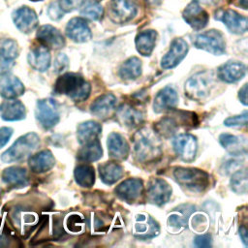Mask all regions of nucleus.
Instances as JSON below:
<instances>
[{"mask_svg":"<svg viewBox=\"0 0 248 248\" xmlns=\"http://www.w3.org/2000/svg\"><path fill=\"white\" fill-rule=\"evenodd\" d=\"M239 235H240V238L243 242V244L245 246H247V242H248V237H247V230L245 227H241L239 229Z\"/></svg>","mask_w":248,"mask_h":248,"instance_id":"nucleus-50","label":"nucleus"},{"mask_svg":"<svg viewBox=\"0 0 248 248\" xmlns=\"http://www.w3.org/2000/svg\"><path fill=\"white\" fill-rule=\"evenodd\" d=\"M178 96L173 87L168 85L156 94L153 101V110L156 113H162L167 110L172 109L177 106Z\"/></svg>","mask_w":248,"mask_h":248,"instance_id":"nucleus-16","label":"nucleus"},{"mask_svg":"<svg viewBox=\"0 0 248 248\" xmlns=\"http://www.w3.org/2000/svg\"><path fill=\"white\" fill-rule=\"evenodd\" d=\"M213 83L214 77L211 72H199L189 78L185 82V94L192 100H202L210 93Z\"/></svg>","mask_w":248,"mask_h":248,"instance_id":"nucleus-5","label":"nucleus"},{"mask_svg":"<svg viewBox=\"0 0 248 248\" xmlns=\"http://www.w3.org/2000/svg\"><path fill=\"white\" fill-rule=\"evenodd\" d=\"M141 61L138 57H130L119 68V77L124 80L137 79L141 75Z\"/></svg>","mask_w":248,"mask_h":248,"instance_id":"nucleus-33","label":"nucleus"},{"mask_svg":"<svg viewBox=\"0 0 248 248\" xmlns=\"http://www.w3.org/2000/svg\"><path fill=\"white\" fill-rule=\"evenodd\" d=\"M182 211V210H181ZM191 213L190 212H187L186 211H182V215L180 214H177V213H173V214H170L168 218V224L172 227V228H176V229H180L182 227H185L187 226V219Z\"/></svg>","mask_w":248,"mask_h":248,"instance_id":"nucleus-40","label":"nucleus"},{"mask_svg":"<svg viewBox=\"0 0 248 248\" xmlns=\"http://www.w3.org/2000/svg\"><path fill=\"white\" fill-rule=\"evenodd\" d=\"M104 9L96 0H87L80 9V15L89 20H98L102 17Z\"/></svg>","mask_w":248,"mask_h":248,"instance_id":"nucleus-38","label":"nucleus"},{"mask_svg":"<svg viewBox=\"0 0 248 248\" xmlns=\"http://www.w3.org/2000/svg\"><path fill=\"white\" fill-rule=\"evenodd\" d=\"M83 146L78 152V159L82 162H95L103 155V149L99 140L82 144Z\"/></svg>","mask_w":248,"mask_h":248,"instance_id":"nucleus-34","label":"nucleus"},{"mask_svg":"<svg viewBox=\"0 0 248 248\" xmlns=\"http://www.w3.org/2000/svg\"><path fill=\"white\" fill-rule=\"evenodd\" d=\"M194 244L196 247L200 248H205V247H210L211 245V236L209 234H201L195 237Z\"/></svg>","mask_w":248,"mask_h":248,"instance_id":"nucleus-46","label":"nucleus"},{"mask_svg":"<svg viewBox=\"0 0 248 248\" xmlns=\"http://www.w3.org/2000/svg\"><path fill=\"white\" fill-rule=\"evenodd\" d=\"M208 1H215V0H208Z\"/></svg>","mask_w":248,"mask_h":248,"instance_id":"nucleus-53","label":"nucleus"},{"mask_svg":"<svg viewBox=\"0 0 248 248\" xmlns=\"http://www.w3.org/2000/svg\"><path fill=\"white\" fill-rule=\"evenodd\" d=\"M246 66L239 61H228L217 70V77L224 82L233 83L244 78Z\"/></svg>","mask_w":248,"mask_h":248,"instance_id":"nucleus-20","label":"nucleus"},{"mask_svg":"<svg viewBox=\"0 0 248 248\" xmlns=\"http://www.w3.org/2000/svg\"><path fill=\"white\" fill-rule=\"evenodd\" d=\"M101 125L93 120H88L80 123L77 128V139L78 141L82 145L87 142L98 140L101 135Z\"/></svg>","mask_w":248,"mask_h":248,"instance_id":"nucleus-29","label":"nucleus"},{"mask_svg":"<svg viewBox=\"0 0 248 248\" xmlns=\"http://www.w3.org/2000/svg\"><path fill=\"white\" fill-rule=\"evenodd\" d=\"M98 169L101 180L107 185L114 184L124 175V169L116 162H105Z\"/></svg>","mask_w":248,"mask_h":248,"instance_id":"nucleus-30","label":"nucleus"},{"mask_svg":"<svg viewBox=\"0 0 248 248\" xmlns=\"http://www.w3.org/2000/svg\"><path fill=\"white\" fill-rule=\"evenodd\" d=\"M107 145L108 154L112 159L125 160L129 155V143L127 142L126 139L118 133L113 132L109 134V136L108 137Z\"/></svg>","mask_w":248,"mask_h":248,"instance_id":"nucleus-23","label":"nucleus"},{"mask_svg":"<svg viewBox=\"0 0 248 248\" xmlns=\"http://www.w3.org/2000/svg\"><path fill=\"white\" fill-rule=\"evenodd\" d=\"M69 67V59L64 53H59L54 61V70L56 73L61 74Z\"/></svg>","mask_w":248,"mask_h":248,"instance_id":"nucleus-43","label":"nucleus"},{"mask_svg":"<svg viewBox=\"0 0 248 248\" xmlns=\"http://www.w3.org/2000/svg\"><path fill=\"white\" fill-rule=\"evenodd\" d=\"M2 245H4V241H3V238L0 237V246H2Z\"/></svg>","mask_w":248,"mask_h":248,"instance_id":"nucleus-52","label":"nucleus"},{"mask_svg":"<svg viewBox=\"0 0 248 248\" xmlns=\"http://www.w3.org/2000/svg\"><path fill=\"white\" fill-rule=\"evenodd\" d=\"M13 20L22 33L32 32L38 25V16L29 7H21L13 13Z\"/></svg>","mask_w":248,"mask_h":248,"instance_id":"nucleus-19","label":"nucleus"},{"mask_svg":"<svg viewBox=\"0 0 248 248\" xmlns=\"http://www.w3.org/2000/svg\"><path fill=\"white\" fill-rule=\"evenodd\" d=\"M116 107V97L111 93H106L97 97L90 105L91 113L99 119L108 118Z\"/></svg>","mask_w":248,"mask_h":248,"instance_id":"nucleus-15","label":"nucleus"},{"mask_svg":"<svg viewBox=\"0 0 248 248\" xmlns=\"http://www.w3.org/2000/svg\"><path fill=\"white\" fill-rule=\"evenodd\" d=\"M40 138L35 133H27L19 137L14 144L2 155L1 160L4 163H13L21 161L29 157L39 146Z\"/></svg>","mask_w":248,"mask_h":248,"instance_id":"nucleus-4","label":"nucleus"},{"mask_svg":"<svg viewBox=\"0 0 248 248\" xmlns=\"http://www.w3.org/2000/svg\"><path fill=\"white\" fill-rule=\"evenodd\" d=\"M239 6L242 7L243 9H247V0H240L239 1Z\"/></svg>","mask_w":248,"mask_h":248,"instance_id":"nucleus-51","label":"nucleus"},{"mask_svg":"<svg viewBox=\"0 0 248 248\" xmlns=\"http://www.w3.org/2000/svg\"><path fill=\"white\" fill-rule=\"evenodd\" d=\"M35 115L45 129H51L59 122V109L57 103L51 99H42L37 102Z\"/></svg>","mask_w":248,"mask_h":248,"instance_id":"nucleus-8","label":"nucleus"},{"mask_svg":"<svg viewBox=\"0 0 248 248\" xmlns=\"http://www.w3.org/2000/svg\"><path fill=\"white\" fill-rule=\"evenodd\" d=\"M133 150L136 159L140 163L154 162L163 153L158 135L147 128H142L134 135Z\"/></svg>","mask_w":248,"mask_h":248,"instance_id":"nucleus-1","label":"nucleus"},{"mask_svg":"<svg viewBox=\"0 0 248 248\" xmlns=\"http://www.w3.org/2000/svg\"><path fill=\"white\" fill-rule=\"evenodd\" d=\"M116 118L121 126L136 128L143 121V113L130 104H122L116 110Z\"/></svg>","mask_w":248,"mask_h":248,"instance_id":"nucleus-18","label":"nucleus"},{"mask_svg":"<svg viewBox=\"0 0 248 248\" xmlns=\"http://www.w3.org/2000/svg\"><path fill=\"white\" fill-rule=\"evenodd\" d=\"M66 35L76 43L88 42L92 37L88 24L80 17H74L67 23Z\"/></svg>","mask_w":248,"mask_h":248,"instance_id":"nucleus-21","label":"nucleus"},{"mask_svg":"<svg viewBox=\"0 0 248 248\" xmlns=\"http://www.w3.org/2000/svg\"><path fill=\"white\" fill-rule=\"evenodd\" d=\"M247 111H244L241 114L228 117L224 121V125L227 127H245L247 125Z\"/></svg>","mask_w":248,"mask_h":248,"instance_id":"nucleus-41","label":"nucleus"},{"mask_svg":"<svg viewBox=\"0 0 248 248\" xmlns=\"http://www.w3.org/2000/svg\"><path fill=\"white\" fill-rule=\"evenodd\" d=\"M3 181L15 187H22L28 183L26 170L19 167H10L2 173Z\"/></svg>","mask_w":248,"mask_h":248,"instance_id":"nucleus-32","label":"nucleus"},{"mask_svg":"<svg viewBox=\"0 0 248 248\" xmlns=\"http://www.w3.org/2000/svg\"><path fill=\"white\" fill-rule=\"evenodd\" d=\"M17 43L13 39L0 40V57L5 61H13L18 55Z\"/></svg>","mask_w":248,"mask_h":248,"instance_id":"nucleus-39","label":"nucleus"},{"mask_svg":"<svg viewBox=\"0 0 248 248\" xmlns=\"http://www.w3.org/2000/svg\"><path fill=\"white\" fill-rule=\"evenodd\" d=\"M158 223L149 215L140 214L136 217L135 235L139 238L147 239L159 234Z\"/></svg>","mask_w":248,"mask_h":248,"instance_id":"nucleus-22","label":"nucleus"},{"mask_svg":"<svg viewBox=\"0 0 248 248\" xmlns=\"http://www.w3.org/2000/svg\"><path fill=\"white\" fill-rule=\"evenodd\" d=\"M1 117L5 121H18L25 118L24 105L16 99H6L0 105Z\"/></svg>","mask_w":248,"mask_h":248,"instance_id":"nucleus-24","label":"nucleus"},{"mask_svg":"<svg viewBox=\"0 0 248 248\" xmlns=\"http://www.w3.org/2000/svg\"><path fill=\"white\" fill-rule=\"evenodd\" d=\"M157 32L154 30H144L139 33L136 37V48L140 54L142 56H149L156 44Z\"/></svg>","mask_w":248,"mask_h":248,"instance_id":"nucleus-31","label":"nucleus"},{"mask_svg":"<svg viewBox=\"0 0 248 248\" xmlns=\"http://www.w3.org/2000/svg\"><path fill=\"white\" fill-rule=\"evenodd\" d=\"M219 142L232 156H241L247 153V140L244 137L225 133L220 135Z\"/></svg>","mask_w":248,"mask_h":248,"instance_id":"nucleus-25","label":"nucleus"},{"mask_svg":"<svg viewBox=\"0 0 248 248\" xmlns=\"http://www.w3.org/2000/svg\"><path fill=\"white\" fill-rule=\"evenodd\" d=\"M189 50L188 44L182 38L174 39L170 46L169 51L161 60L163 69H172L176 67L187 55Z\"/></svg>","mask_w":248,"mask_h":248,"instance_id":"nucleus-12","label":"nucleus"},{"mask_svg":"<svg viewBox=\"0 0 248 248\" xmlns=\"http://www.w3.org/2000/svg\"><path fill=\"white\" fill-rule=\"evenodd\" d=\"M67 227L68 230L73 232H78L80 230H82L83 227V222L80 216L78 214H73L68 217L67 219Z\"/></svg>","mask_w":248,"mask_h":248,"instance_id":"nucleus-42","label":"nucleus"},{"mask_svg":"<svg viewBox=\"0 0 248 248\" xmlns=\"http://www.w3.org/2000/svg\"><path fill=\"white\" fill-rule=\"evenodd\" d=\"M172 147L181 160L191 162L195 159L197 154V139L190 134L178 135L172 140Z\"/></svg>","mask_w":248,"mask_h":248,"instance_id":"nucleus-9","label":"nucleus"},{"mask_svg":"<svg viewBox=\"0 0 248 248\" xmlns=\"http://www.w3.org/2000/svg\"><path fill=\"white\" fill-rule=\"evenodd\" d=\"M82 0H59L58 4L64 13H69L80 6Z\"/></svg>","mask_w":248,"mask_h":248,"instance_id":"nucleus-44","label":"nucleus"},{"mask_svg":"<svg viewBox=\"0 0 248 248\" xmlns=\"http://www.w3.org/2000/svg\"><path fill=\"white\" fill-rule=\"evenodd\" d=\"M194 46L214 55H222L226 51V42L223 34L219 30L211 29L198 34L194 41Z\"/></svg>","mask_w":248,"mask_h":248,"instance_id":"nucleus-6","label":"nucleus"},{"mask_svg":"<svg viewBox=\"0 0 248 248\" xmlns=\"http://www.w3.org/2000/svg\"><path fill=\"white\" fill-rule=\"evenodd\" d=\"M173 177L183 188L192 192H203L209 186V174L200 169L177 167L173 170Z\"/></svg>","mask_w":248,"mask_h":248,"instance_id":"nucleus-3","label":"nucleus"},{"mask_svg":"<svg viewBox=\"0 0 248 248\" xmlns=\"http://www.w3.org/2000/svg\"><path fill=\"white\" fill-rule=\"evenodd\" d=\"M171 197V187L162 178H151L147 186L148 201L158 206L167 203Z\"/></svg>","mask_w":248,"mask_h":248,"instance_id":"nucleus-10","label":"nucleus"},{"mask_svg":"<svg viewBox=\"0 0 248 248\" xmlns=\"http://www.w3.org/2000/svg\"><path fill=\"white\" fill-rule=\"evenodd\" d=\"M23 92L24 86L16 77L6 74L0 78V95L5 99H15Z\"/></svg>","mask_w":248,"mask_h":248,"instance_id":"nucleus-26","label":"nucleus"},{"mask_svg":"<svg viewBox=\"0 0 248 248\" xmlns=\"http://www.w3.org/2000/svg\"><path fill=\"white\" fill-rule=\"evenodd\" d=\"M182 16L186 23H188L194 30H202L207 25L209 20L207 12L197 0H193L186 6L182 13Z\"/></svg>","mask_w":248,"mask_h":248,"instance_id":"nucleus-11","label":"nucleus"},{"mask_svg":"<svg viewBox=\"0 0 248 248\" xmlns=\"http://www.w3.org/2000/svg\"><path fill=\"white\" fill-rule=\"evenodd\" d=\"M138 13V7L134 0H110L108 4L109 19L117 24H123L132 20Z\"/></svg>","mask_w":248,"mask_h":248,"instance_id":"nucleus-7","label":"nucleus"},{"mask_svg":"<svg viewBox=\"0 0 248 248\" xmlns=\"http://www.w3.org/2000/svg\"><path fill=\"white\" fill-rule=\"evenodd\" d=\"M27 59L28 63L33 69L39 72H45L50 65L51 57L48 48L43 45H40L33 47L29 51Z\"/></svg>","mask_w":248,"mask_h":248,"instance_id":"nucleus-27","label":"nucleus"},{"mask_svg":"<svg viewBox=\"0 0 248 248\" xmlns=\"http://www.w3.org/2000/svg\"><path fill=\"white\" fill-rule=\"evenodd\" d=\"M178 129V122L175 118L170 116H166L160 119L154 125V130L157 135L164 138H170L173 136Z\"/></svg>","mask_w":248,"mask_h":248,"instance_id":"nucleus-36","label":"nucleus"},{"mask_svg":"<svg viewBox=\"0 0 248 248\" xmlns=\"http://www.w3.org/2000/svg\"><path fill=\"white\" fill-rule=\"evenodd\" d=\"M47 15L52 20H59L63 17L64 12L61 10L58 2H53L47 9Z\"/></svg>","mask_w":248,"mask_h":248,"instance_id":"nucleus-45","label":"nucleus"},{"mask_svg":"<svg viewBox=\"0 0 248 248\" xmlns=\"http://www.w3.org/2000/svg\"><path fill=\"white\" fill-rule=\"evenodd\" d=\"M240 162L239 161H236V160H230L228 161L225 165H224V173L225 174H228L232 171H235L237 170L240 167H241V164H239Z\"/></svg>","mask_w":248,"mask_h":248,"instance_id":"nucleus-48","label":"nucleus"},{"mask_svg":"<svg viewBox=\"0 0 248 248\" xmlns=\"http://www.w3.org/2000/svg\"><path fill=\"white\" fill-rule=\"evenodd\" d=\"M29 168L33 172L43 173L48 171L55 165V159L49 150H42L29 157Z\"/></svg>","mask_w":248,"mask_h":248,"instance_id":"nucleus-28","label":"nucleus"},{"mask_svg":"<svg viewBox=\"0 0 248 248\" xmlns=\"http://www.w3.org/2000/svg\"><path fill=\"white\" fill-rule=\"evenodd\" d=\"M215 18L221 20L232 33L243 34L247 31V18L233 10H221L216 13Z\"/></svg>","mask_w":248,"mask_h":248,"instance_id":"nucleus-13","label":"nucleus"},{"mask_svg":"<svg viewBox=\"0 0 248 248\" xmlns=\"http://www.w3.org/2000/svg\"><path fill=\"white\" fill-rule=\"evenodd\" d=\"M238 98L244 106H247V84L246 83L240 88L238 92Z\"/></svg>","mask_w":248,"mask_h":248,"instance_id":"nucleus-49","label":"nucleus"},{"mask_svg":"<svg viewBox=\"0 0 248 248\" xmlns=\"http://www.w3.org/2000/svg\"><path fill=\"white\" fill-rule=\"evenodd\" d=\"M91 91L90 84L79 75L66 73L60 76L55 84L54 92L68 96L74 102L85 101Z\"/></svg>","mask_w":248,"mask_h":248,"instance_id":"nucleus-2","label":"nucleus"},{"mask_svg":"<svg viewBox=\"0 0 248 248\" xmlns=\"http://www.w3.org/2000/svg\"><path fill=\"white\" fill-rule=\"evenodd\" d=\"M143 191V183L139 178H128L118 184L114 190L116 196L122 201L132 203L136 202Z\"/></svg>","mask_w":248,"mask_h":248,"instance_id":"nucleus-14","label":"nucleus"},{"mask_svg":"<svg viewBox=\"0 0 248 248\" xmlns=\"http://www.w3.org/2000/svg\"><path fill=\"white\" fill-rule=\"evenodd\" d=\"M38 41L47 48L59 49L65 46V39L61 32L51 26V25H43L37 31Z\"/></svg>","mask_w":248,"mask_h":248,"instance_id":"nucleus-17","label":"nucleus"},{"mask_svg":"<svg viewBox=\"0 0 248 248\" xmlns=\"http://www.w3.org/2000/svg\"><path fill=\"white\" fill-rule=\"evenodd\" d=\"M74 175L76 182L83 188H90L95 182V171L93 167L89 165L78 166L75 169Z\"/></svg>","mask_w":248,"mask_h":248,"instance_id":"nucleus-35","label":"nucleus"},{"mask_svg":"<svg viewBox=\"0 0 248 248\" xmlns=\"http://www.w3.org/2000/svg\"><path fill=\"white\" fill-rule=\"evenodd\" d=\"M231 189L236 194H246L248 188V176L245 169L235 170L230 180Z\"/></svg>","mask_w":248,"mask_h":248,"instance_id":"nucleus-37","label":"nucleus"},{"mask_svg":"<svg viewBox=\"0 0 248 248\" xmlns=\"http://www.w3.org/2000/svg\"><path fill=\"white\" fill-rule=\"evenodd\" d=\"M13 135V129L9 127L0 128V148H2L9 141Z\"/></svg>","mask_w":248,"mask_h":248,"instance_id":"nucleus-47","label":"nucleus"}]
</instances>
